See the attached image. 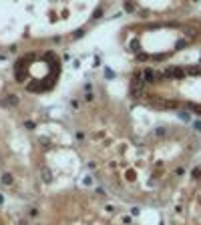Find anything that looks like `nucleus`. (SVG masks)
I'll return each instance as SVG.
<instances>
[{"label":"nucleus","mask_w":201,"mask_h":225,"mask_svg":"<svg viewBox=\"0 0 201 225\" xmlns=\"http://www.w3.org/2000/svg\"><path fill=\"white\" fill-rule=\"evenodd\" d=\"M2 183H4V185H10V183H12V175L4 173V175H2Z\"/></svg>","instance_id":"obj_1"}]
</instances>
